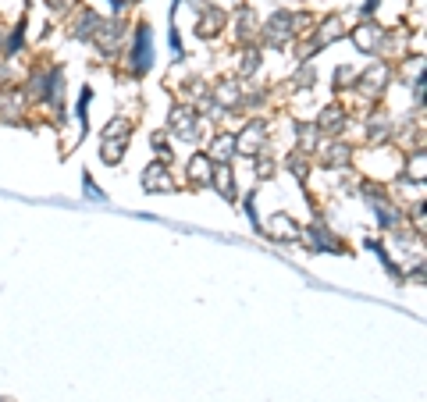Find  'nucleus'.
Returning a JSON list of instances; mask_svg holds the SVG:
<instances>
[{
	"mask_svg": "<svg viewBox=\"0 0 427 402\" xmlns=\"http://www.w3.org/2000/svg\"><path fill=\"white\" fill-rule=\"evenodd\" d=\"M289 25H296V18L292 15H274L271 22H267V40L274 43V47H282L289 36H292V29Z\"/></svg>",
	"mask_w": 427,
	"mask_h": 402,
	"instance_id": "1",
	"label": "nucleus"
},
{
	"mask_svg": "<svg viewBox=\"0 0 427 402\" xmlns=\"http://www.w3.org/2000/svg\"><path fill=\"white\" fill-rule=\"evenodd\" d=\"M260 146H264V121H253V125L239 136L235 150H242V153H260Z\"/></svg>",
	"mask_w": 427,
	"mask_h": 402,
	"instance_id": "2",
	"label": "nucleus"
},
{
	"mask_svg": "<svg viewBox=\"0 0 427 402\" xmlns=\"http://www.w3.org/2000/svg\"><path fill=\"white\" fill-rule=\"evenodd\" d=\"M381 40H385V29H378V25H363V29H356V47L367 50V54H374V50L381 47Z\"/></svg>",
	"mask_w": 427,
	"mask_h": 402,
	"instance_id": "3",
	"label": "nucleus"
},
{
	"mask_svg": "<svg viewBox=\"0 0 427 402\" xmlns=\"http://www.w3.org/2000/svg\"><path fill=\"white\" fill-rule=\"evenodd\" d=\"M143 185H146L150 193H154V189H161V193H171V189H175V182L168 178V171H164L161 164L146 168V175H143Z\"/></svg>",
	"mask_w": 427,
	"mask_h": 402,
	"instance_id": "4",
	"label": "nucleus"
},
{
	"mask_svg": "<svg viewBox=\"0 0 427 402\" xmlns=\"http://www.w3.org/2000/svg\"><path fill=\"white\" fill-rule=\"evenodd\" d=\"M214 97H218L221 107H235V104H242V89L235 82H221L218 89H214Z\"/></svg>",
	"mask_w": 427,
	"mask_h": 402,
	"instance_id": "5",
	"label": "nucleus"
},
{
	"mask_svg": "<svg viewBox=\"0 0 427 402\" xmlns=\"http://www.w3.org/2000/svg\"><path fill=\"white\" fill-rule=\"evenodd\" d=\"M171 129L182 132V136H196V129H193V111H189V107H178V111L171 114Z\"/></svg>",
	"mask_w": 427,
	"mask_h": 402,
	"instance_id": "6",
	"label": "nucleus"
},
{
	"mask_svg": "<svg viewBox=\"0 0 427 402\" xmlns=\"http://www.w3.org/2000/svg\"><path fill=\"white\" fill-rule=\"evenodd\" d=\"M271 235H278V239H299L296 225L285 218V214H278V218H271Z\"/></svg>",
	"mask_w": 427,
	"mask_h": 402,
	"instance_id": "7",
	"label": "nucleus"
},
{
	"mask_svg": "<svg viewBox=\"0 0 427 402\" xmlns=\"http://www.w3.org/2000/svg\"><path fill=\"white\" fill-rule=\"evenodd\" d=\"M189 178L196 182V185H203V182H210V157H193V164H189Z\"/></svg>",
	"mask_w": 427,
	"mask_h": 402,
	"instance_id": "8",
	"label": "nucleus"
},
{
	"mask_svg": "<svg viewBox=\"0 0 427 402\" xmlns=\"http://www.w3.org/2000/svg\"><path fill=\"white\" fill-rule=\"evenodd\" d=\"M146 65H150V33L143 29L139 40H136V72H143Z\"/></svg>",
	"mask_w": 427,
	"mask_h": 402,
	"instance_id": "9",
	"label": "nucleus"
},
{
	"mask_svg": "<svg viewBox=\"0 0 427 402\" xmlns=\"http://www.w3.org/2000/svg\"><path fill=\"white\" fill-rule=\"evenodd\" d=\"M121 153H125V143H121L118 136H114V139H104V150H100V157H104L107 164H118V161H121Z\"/></svg>",
	"mask_w": 427,
	"mask_h": 402,
	"instance_id": "10",
	"label": "nucleus"
},
{
	"mask_svg": "<svg viewBox=\"0 0 427 402\" xmlns=\"http://www.w3.org/2000/svg\"><path fill=\"white\" fill-rule=\"evenodd\" d=\"M210 153H214L218 161H228L232 153H235V139H232V136H221L218 143H214V150H210Z\"/></svg>",
	"mask_w": 427,
	"mask_h": 402,
	"instance_id": "11",
	"label": "nucleus"
},
{
	"mask_svg": "<svg viewBox=\"0 0 427 402\" xmlns=\"http://www.w3.org/2000/svg\"><path fill=\"white\" fill-rule=\"evenodd\" d=\"M210 178H218V189H221V193L232 200V171H228V168H218Z\"/></svg>",
	"mask_w": 427,
	"mask_h": 402,
	"instance_id": "12",
	"label": "nucleus"
},
{
	"mask_svg": "<svg viewBox=\"0 0 427 402\" xmlns=\"http://www.w3.org/2000/svg\"><path fill=\"white\" fill-rule=\"evenodd\" d=\"M385 75H388V72H385V65H378V68H374L371 75H363V89H367V93H374V89H381L378 82H381Z\"/></svg>",
	"mask_w": 427,
	"mask_h": 402,
	"instance_id": "13",
	"label": "nucleus"
},
{
	"mask_svg": "<svg viewBox=\"0 0 427 402\" xmlns=\"http://www.w3.org/2000/svg\"><path fill=\"white\" fill-rule=\"evenodd\" d=\"M218 25H221V15H218V11L207 15V18L200 22V36H214V33H218Z\"/></svg>",
	"mask_w": 427,
	"mask_h": 402,
	"instance_id": "14",
	"label": "nucleus"
},
{
	"mask_svg": "<svg viewBox=\"0 0 427 402\" xmlns=\"http://www.w3.org/2000/svg\"><path fill=\"white\" fill-rule=\"evenodd\" d=\"M339 114H342L339 107L324 111V114H321V129H339V125H342V118H339Z\"/></svg>",
	"mask_w": 427,
	"mask_h": 402,
	"instance_id": "15",
	"label": "nucleus"
},
{
	"mask_svg": "<svg viewBox=\"0 0 427 402\" xmlns=\"http://www.w3.org/2000/svg\"><path fill=\"white\" fill-rule=\"evenodd\" d=\"M257 65H260V61H257V54L250 50V54H246V61H242V75H253V72H257Z\"/></svg>",
	"mask_w": 427,
	"mask_h": 402,
	"instance_id": "16",
	"label": "nucleus"
},
{
	"mask_svg": "<svg viewBox=\"0 0 427 402\" xmlns=\"http://www.w3.org/2000/svg\"><path fill=\"white\" fill-rule=\"evenodd\" d=\"M260 178H267V175H274V164H267V161H260V171H257Z\"/></svg>",
	"mask_w": 427,
	"mask_h": 402,
	"instance_id": "17",
	"label": "nucleus"
}]
</instances>
